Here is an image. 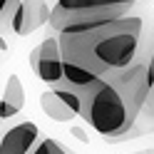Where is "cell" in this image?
<instances>
[{
	"label": "cell",
	"mask_w": 154,
	"mask_h": 154,
	"mask_svg": "<svg viewBox=\"0 0 154 154\" xmlns=\"http://www.w3.org/2000/svg\"><path fill=\"white\" fill-rule=\"evenodd\" d=\"M70 132H72V134H75V137L80 139V142H90V139H87V134H85V129H80V127H72Z\"/></svg>",
	"instance_id": "obj_14"
},
{
	"label": "cell",
	"mask_w": 154,
	"mask_h": 154,
	"mask_svg": "<svg viewBox=\"0 0 154 154\" xmlns=\"http://www.w3.org/2000/svg\"><path fill=\"white\" fill-rule=\"evenodd\" d=\"M149 77L154 80V40H152V45H149Z\"/></svg>",
	"instance_id": "obj_13"
},
{
	"label": "cell",
	"mask_w": 154,
	"mask_h": 154,
	"mask_svg": "<svg viewBox=\"0 0 154 154\" xmlns=\"http://www.w3.org/2000/svg\"><path fill=\"white\" fill-rule=\"evenodd\" d=\"M75 92L80 97V117L97 134L107 137L109 144H117L132 129V124H134L132 112L107 77H100L90 87L75 90Z\"/></svg>",
	"instance_id": "obj_2"
},
{
	"label": "cell",
	"mask_w": 154,
	"mask_h": 154,
	"mask_svg": "<svg viewBox=\"0 0 154 154\" xmlns=\"http://www.w3.org/2000/svg\"><path fill=\"white\" fill-rule=\"evenodd\" d=\"M139 0H57L65 10H102V8H134Z\"/></svg>",
	"instance_id": "obj_8"
},
{
	"label": "cell",
	"mask_w": 154,
	"mask_h": 154,
	"mask_svg": "<svg viewBox=\"0 0 154 154\" xmlns=\"http://www.w3.org/2000/svg\"><path fill=\"white\" fill-rule=\"evenodd\" d=\"M47 23H50V5H47V0H20L13 13L10 30L20 37H27Z\"/></svg>",
	"instance_id": "obj_4"
},
{
	"label": "cell",
	"mask_w": 154,
	"mask_h": 154,
	"mask_svg": "<svg viewBox=\"0 0 154 154\" xmlns=\"http://www.w3.org/2000/svg\"><path fill=\"white\" fill-rule=\"evenodd\" d=\"M40 142V129L35 122H20L10 127L0 139V154H30Z\"/></svg>",
	"instance_id": "obj_5"
},
{
	"label": "cell",
	"mask_w": 154,
	"mask_h": 154,
	"mask_svg": "<svg viewBox=\"0 0 154 154\" xmlns=\"http://www.w3.org/2000/svg\"><path fill=\"white\" fill-rule=\"evenodd\" d=\"M0 50H8V45H5V40L0 37Z\"/></svg>",
	"instance_id": "obj_16"
},
{
	"label": "cell",
	"mask_w": 154,
	"mask_h": 154,
	"mask_svg": "<svg viewBox=\"0 0 154 154\" xmlns=\"http://www.w3.org/2000/svg\"><path fill=\"white\" fill-rule=\"evenodd\" d=\"M134 154H154V149H142V152H134Z\"/></svg>",
	"instance_id": "obj_15"
},
{
	"label": "cell",
	"mask_w": 154,
	"mask_h": 154,
	"mask_svg": "<svg viewBox=\"0 0 154 154\" xmlns=\"http://www.w3.org/2000/svg\"><path fill=\"white\" fill-rule=\"evenodd\" d=\"M40 107H42V112L47 114V117L55 119V122H70V119L75 117L72 109H70V107H65V102L57 97L52 90L40 94Z\"/></svg>",
	"instance_id": "obj_9"
},
{
	"label": "cell",
	"mask_w": 154,
	"mask_h": 154,
	"mask_svg": "<svg viewBox=\"0 0 154 154\" xmlns=\"http://www.w3.org/2000/svg\"><path fill=\"white\" fill-rule=\"evenodd\" d=\"M144 20L127 15L102 25H80L57 32V45L65 65L80 67L94 77H107L132 65L142 47Z\"/></svg>",
	"instance_id": "obj_1"
},
{
	"label": "cell",
	"mask_w": 154,
	"mask_h": 154,
	"mask_svg": "<svg viewBox=\"0 0 154 154\" xmlns=\"http://www.w3.org/2000/svg\"><path fill=\"white\" fill-rule=\"evenodd\" d=\"M25 107V87L17 75H10L0 97V119H10Z\"/></svg>",
	"instance_id": "obj_6"
},
{
	"label": "cell",
	"mask_w": 154,
	"mask_h": 154,
	"mask_svg": "<svg viewBox=\"0 0 154 154\" xmlns=\"http://www.w3.org/2000/svg\"><path fill=\"white\" fill-rule=\"evenodd\" d=\"M30 65L37 72V77L47 82L50 87L62 82V55H60V45H57L55 35H47L30 52Z\"/></svg>",
	"instance_id": "obj_3"
},
{
	"label": "cell",
	"mask_w": 154,
	"mask_h": 154,
	"mask_svg": "<svg viewBox=\"0 0 154 154\" xmlns=\"http://www.w3.org/2000/svg\"><path fill=\"white\" fill-rule=\"evenodd\" d=\"M30 154H67V152H65V149H62L55 139L45 137V139H40V142L35 144V149H32ZM70 154H72V152H70Z\"/></svg>",
	"instance_id": "obj_11"
},
{
	"label": "cell",
	"mask_w": 154,
	"mask_h": 154,
	"mask_svg": "<svg viewBox=\"0 0 154 154\" xmlns=\"http://www.w3.org/2000/svg\"><path fill=\"white\" fill-rule=\"evenodd\" d=\"M20 0H0V27H10L13 20V13Z\"/></svg>",
	"instance_id": "obj_12"
},
{
	"label": "cell",
	"mask_w": 154,
	"mask_h": 154,
	"mask_svg": "<svg viewBox=\"0 0 154 154\" xmlns=\"http://www.w3.org/2000/svg\"><path fill=\"white\" fill-rule=\"evenodd\" d=\"M149 132H154V85H152L147 100H144V104H142L137 119H134V124H132V129L124 134L119 142L132 139V137H142V134H149Z\"/></svg>",
	"instance_id": "obj_7"
},
{
	"label": "cell",
	"mask_w": 154,
	"mask_h": 154,
	"mask_svg": "<svg viewBox=\"0 0 154 154\" xmlns=\"http://www.w3.org/2000/svg\"><path fill=\"white\" fill-rule=\"evenodd\" d=\"M52 92L65 102V107H70L72 114H80V97H77V92L70 90V87H65V85H55Z\"/></svg>",
	"instance_id": "obj_10"
}]
</instances>
